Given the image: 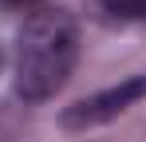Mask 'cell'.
<instances>
[{
	"label": "cell",
	"mask_w": 146,
	"mask_h": 142,
	"mask_svg": "<svg viewBox=\"0 0 146 142\" xmlns=\"http://www.w3.org/2000/svg\"><path fill=\"white\" fill-rule=\"evenodd\" d=\"M103 20L119 24H146V0H95Z\"/></svg>",
	"instance_id": "3"
},
{
	"label": "cell",
	"mask_w": 146,
	"mask_h": 142,
	"mask_svg": "<svg viewBox=\"0 0 146 142\" xmlns=\"http://www.w3.org/2000/svg\"><path fill=\"white\" fill-rule=\"evenodd\" d=\"M0 4H8V8H28V4H36V0H0Z\"/></svg>",
	"instance_id": "4"
},
{
	"label": "cell",
	"mask_w": 146,
	"mask_h": 142,
	"mask_svg": "<svg viewBox=\"0 0 146 142\" xmlns=\"http://www.w3.org/2000/svg\"><path fill=\"white\" fill-rule=\"evenodd\" d=\"M146 99V75H130V79H122L115 87H107V91H95L87 95V99H79L75 107H67L59 122L67 126V130H87V126H103V122H111V118L126 115L134 103H142Z\"/></svg>",
	"instance_id": "2"
},
{
	"label": "cell",
	"mask_w": 146,
	"mask_h": 142,
	"mask_svg": "<svg viewBox=\"0 0 146 142\" xmlns=\"http://www.w3.org/2000/svg\"><path fill=\"white\" fill-rule=\"evenodd\" d=\"M0 67H4V51H0Z\"/></svg>",
	"instance_id": "5"
},
{
	"label": "cell",
	"mask_w": 146,
	"mask_h": 142,
	"mask_svg": "<svg viewBox=\"0 0 146 142\" xmlns=\"http://www.w3.org/2000/svg\"><path fill=\"white\" fill-rule=\"evenodd\" d=\"M79 59V24L63 8L32 12L16 36V95L28 103H44L67 83Z\"/></svg>",
	"instance_id": "1"
}]
</instances>
